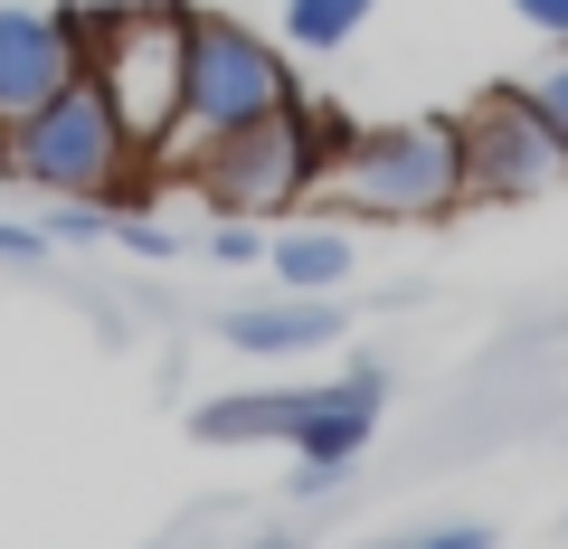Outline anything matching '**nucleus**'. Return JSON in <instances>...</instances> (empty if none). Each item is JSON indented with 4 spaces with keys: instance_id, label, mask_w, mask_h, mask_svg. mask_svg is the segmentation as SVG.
Here are the masks:
<instances>
[{
    "instance_id": "obj_19",
    "label": "nucleus",
    "mask_w": 568,
    "mask_h": 549,
    "mask_svg": "<svg viewBox=\"0 0 568 549\" xmlns=\"http://www.w3.org/2000/svg\"><path fill=\"white\" fill-rule=\"evenodd\" d=\"M407 549H493V530L484 521H446V530H417Z\"/></svg>"
},
{
    "instance_id": "obj_7",
    "label": "nucleus",
    "mask_w": 568,
    "mask_h": 549,
    "mask_svg": "<svg viewBox=\"0 0 568 549\" xmlns=\"http://www.w3.org/2000/svg\"><path fill=\"white\" fill-rule=\"evenodd\" d=\"M95 20L104 10H85V0H67V10H20V0H0V133H10L20 114H39L58 85L85 77Z\"/></svg>"
},
{
    "instance_id": "obj_2",
    "label": "nucleus",
    "mask_w": 568,
    "mask_h": 549,
    "mask_svg": "<svg viewBox=\"0 0 568 549\" xmlns=\"http://www.w3.org/2000/svg\"><path fill=\"white\" fill-rule=\"evenodd\" d=\"M342 133L351 123L332 114V104L294 95V104H275V114L219 133V143L190 162V190H200L209 209H227V218H284V209L313 200V181H323V162L342 152Z\"/></svg>"
},
{
    "instance_id": "obj_9",
    "label": "nucleus",
    "mask_w": 568,
    "mask_h": 549,
    "mask_svg": "<svg viewBox=\"0 0 568 549\" xmlns=\"http://www.w3.org/2000/svg\"><path fill=\"white\" fill-rule=\"evenodd\" d=\"M219 332H227V350H246V360H294V350L342 342V304H332V294H294V304H237Z\"/></svg>"
},
{
    "instance_id": "obj_3",
    "label": "nucleus",
    "mask_w": 568,
    "mask_h": 549,
    "mask_svg": "<svg viewBox=\"0 0 568 549\" xmlns=\"http://www.w3.org/2000/svg\"><path fill=\"white\" fill-rule=\"evenodd\" d=\"M133 171H142V143L123 133L114 95L95 77L58 85L39 114H20L0 133V181L39 190V200H123Z\"/></svg>"
},
{
    "instance_id": "obj_14",
    "label": "nucleus",
    "mask_w": 568,
    "mask_h": 549,
    "mask_svg": "<svg viewBox=\"0 0 568 549\" xmlns=\"http://www.w3.org/2000/svg\"><path fill=\"white\" fill-rule=\"evenodd\" d=\"M530 85V104H540V114H549V133H559V143H568V48H559V58H549L540 67V77H521Z\"/></svg>"
},
{
    "instance_id": "obj_6",
    "label": "nucleus",
    "mask_w": 568,
    "mask_h": 549,
    "mask_svg": "<svg viewBox=\"0 0 568 549\" xmlns=\"http://www.w3.org/2000/svg\"><path fill=\"white\" fill-rule=\"evenodd\" d=\"M455 143H465V209H530L568 190V143L549 133L530 85H484L455 114Z\"/></svg>"
},
{
    "instance_id": "obj_10",
    "label": "nucleus",
    "mask_w": 568,
    "mask_h": 549,
    "mask_svg": "<svg viewBox=\"0 0 568 549\" xmlns=\"http://www.w3.org/2000/svg\"><path fill=\"white\" fill-rule=\"evenodd\" d=\"M313 398H323V388H237V398L190 407V436H200V446H284V436L304 427Z\"/></svg>"
},
{
    "instance_id": "obj_8",
    "label": "nucleus",
    "mask_w": 568,
    "mask_h": 549,
    "mask_svg": "<svg viewBox=\"0 0 568 549\" xmlns=\"http://www.w3.org/2000/svg\"><path fill=\"white\" fill-rule=\"evenodd\" d=\"M379 398H388V369L361 360V369H342V379L304 407V427L284 436V446H294V502H323V492L369 455V436H379Z\"/></svg>"
},
{
    "instance_id": "obj_20",
    "label": "nucleus",
    "mask_w": 568,
    "mask_h": 549,
    "mask_svg": "<svg viewBox=\"0 0 568 549\" xmlns=\"http://www.w3.org/2000/svg\"><path fill=\"white\" fill-rule=\"evenodd\" d=\"M246 549H304V540H294V530H256Z\"/></svg>"
},
{
    "instance_id": "obj_18",
    "label": "nucleus",
    "mask_w": 568,
    "mask_h": 549,
    "mask_svg": "<svg viewBox=\"0 0 568 549\" xmlns=\"http://www.w3.org/2000/svg\"><path fill=\"white\" fill-rule=\"evenodd\" d=\"M0 265H48V227H20V218H0Z\"/></svg>"
},
{
    "instance_id": "obj_15",
    "label": "nucleus",
    "mask_w": 568,
    "mask_h": 549,
    "mask_svg": "<svg viewBox=\"0 0 568 549\" xmlns=\"http://www.w3.org/2000/svg\"><path fill=\"white\" fill-rule=\"evenodd\" d=\"M114 237H123V246H133V256H142V265H171V256H181V237H171V227H162V218H114Z\"/></svg>"
},
{
    "instance_id": "obj_1",
    "label": "nucleus",
    "mask_w": 568,
    "mask_h": 549,
    "mask_svg": "<svg viewBox=\"0 0 568 549\" xmlns=\"http://www.w3.org/2000/svg\"><path fill=\"white\" fill-rule=\"evenodd\" d=\"M304 209H323V218H379V227L455 218V209H465V143H455V114L351 123Z\"/></svg>"
},
{
    "instance_id": "obj_11",
    "label": "nucleus",
    "mask_w": 568,
    "mask_h": 549,
    "mask_svg": "<svg viewBox=\"0 0 568 549\" xmlns=\"http://www.w3.org/2000/svg\"><path fill=\"white\" fill-rule=\"evenodd\" d=\"M265 265H275L284 285H304V294H323V285H342V275H351V237H342V227L323 218V209H313L304 227H284V237L265 246Z\"/></svg>"
},
{
    "instance_id": "obj_4",
    "label": "nucleus",
    "mask_w": 568,
    "mask_h": 549,
    "mask_svg": "<svg viewBox=\"0 0 568 549\" xmlns=\"http://www.w3.org/2000/svg\"><path fill=\"white\" fill-rule=\"evenodd\" d=\"M294 95H304V85H294L284 39L227 20V10H190V85H181V133L162 143V162L190 171L219 133H237V123L275 114V104H294Z\"/></svg>"
},
{
    "instance_id": "obj_12",
    "label": "nucleus",
    "mask_w": 568,
    "mask_h": 549,
    "mask_svg": "<svg viewBox=\"0 0 568 549\" xmlns=\"http://www.w3.org/2000/svg\"><path fill=\"white\" fill-rule=\"evenodd\" d=\"M369 10L379 0H284V48L294 58H332V48H351L369 29Z\"/></svg>"
},
{
    "instance_id": "obj_13",
    "label": "nucleus",
    "mask_w": 568,
    "mask_h": 549,
    "mask_svg": "<svg viewBox=\"0 0 568 549\" xmlns=\"http://www.w3.org/2000/svg\"><path fill=\"white\" fill-rule=\"evenodd\" d=\"M114 237V200H58L48 209V246H95Z\"/></svg>"
},
{
    "instance_id": "obj_5",
    "label": "nucleus",
    "mask_w": 568,
    "mask_h": 549,
    "mask_svg": "<svg viewBox=\"0 0 568 549\" xmlns=\"http://www.w3.org/2000/svg\"><path fill=\"white\" fill-rule=\"evenodd\" d=\"M85 77L114 95L142 162H162V143L181 133V85H190V10L181 0H123V10H104Z\"/></svg>"
},
{
    "instance_id": "obj_17",
    "label": "nucleus",
    "mask_w": 568,
    "mask_h": 549,
    "mask_svg": "<svg viewBox=\"0 0 568 549\" xmlns=\"http://www.w3.org/2000/svg\"><path fill=\"white\" fill-rule=\"evenodd\" d=\"M511 20H521V29H540L549 48H568V0H511Z\"/></svg>"
},
{
    "instance_id": "obj_16",
    "label": "nucleus",
    "mask_w": 568,
    "mask_h": 549,
    "mask_svg": "<svg viewBox=\"0 0 568 549\" xmlns=\"http://www.w3.org/2000/svg\"><path fill=\"white\" fill-rule=\"evenodd\" d=\"M209 256H219V265H256V256H265L256 218H219V227H209Z\"/></svg>"
}]
</instances>
